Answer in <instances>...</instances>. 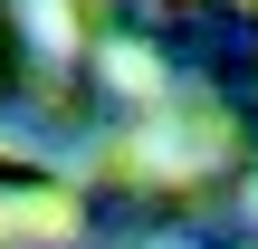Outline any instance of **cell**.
<instances>
[{"instance_id": "6da1fadb", "label": "cell", "mask_w": 258, "mask_h": 249, "mask_svg": "<svg viewBox=\"0 0 258 249\" xmlns=\"http://www.w3.org/2000/svg\"><path fill=\"white\" fill-rule=\"evenodd\" d=\"M0 230H10V211H0Z\"/></svg>"}]
</instances>
